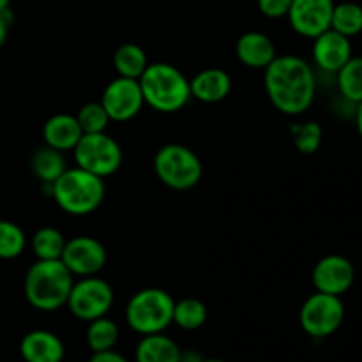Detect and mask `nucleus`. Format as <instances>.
<instances>
[{"mask_svg": "<svg viewBox=\"0 0 362 362\" xmlns=\"http://www.w3.org/2000/svg\"><path fill=\"white\" fill-rule=\"evenodd\" d=\"M264 71L265 92L278 112L296 117L310 110L317 94V81L303 57L278 55Z\"/></svg>", "mask_w": 362, "mask_h": 362, "instance_id": "nucleus-1", "label": "nucleus"}, {"mask_svg": "<svg viewBox=\"0 0 362 362\" xmlns=\"http://www.w3.org/2000/svg\"><path fill=\"white\" fill-rule=\"evenodd\" d=\"M73 278L62 260H35L23 279L25 299L37 311L60 310L69 299Z\"/></svg>", "mask_w": 362, "mask_h": 362, "instance_id": "nucleus-2", "label": "nucleus"}, {"mask_svg": "<svg viewBox=\"0 0 362 362\" xmlns=\"http://www.w3.org/2000/svg\"><path fill=\"white\" fill-rule=\"evenodd\" d=\"M49 197L69 216H88L101 207L106 194L105 179L78 166L67 168L52 186Z\"/></svg>", "mask_w": 362, "mask_h": 362, "instance_id": "nucleus-3", "label": "nucleus"}, {"mask_svg": "<svg viewBox=\"0 0 362 362\" xmlns=\"http://www.w3.org/2000/svg\"><path fill=\"white\" fill-rule=\"evenodd\" d=\"M138 81L145 105L159 113L180 112L191 99L189 80L172 64H148Z\"/></svg>", "mask_w": 362, "mask_h": 362, "instance_id": "nucleus-4", "label": "nucleus"}, {"mask_svg": "<svg viewBox=\"0 0 362 362\" xmlns=\"http://www.w3.org/2000/svg\"><path fill=\"white\" fill-rule=\"evenodd\" d=\"M175 300L163 288H144L126 306V322L141 336L165 332L173 324Z\"/></svg>", "mask_w": 362, "mask_h": 362, "instance_id": "nucleus-5", "label": "nucleus"}, {"mask_svg": "<svg viewBox=\"0 0 362 362\" xmlns=\"http://www.w3.org/2000/svg\"><path fill=\"white\" fill-rule=\"evenodd\" d=\"M154 172L166 187L173 191H189L204 175L197 152L180 144H166L156 152Z\"/></svg>", "mask_w": 362, "mask_h": 362, "instance_id": "nucleus-6", "label": "nucleus"}, {"mask_svg": "<svg viewBox=\"0 0 362 362\" xmlns=\"http://www.w3.org/2000/svg\"><path fill=\"white\" fill-rule=\"evenodd\" d=\"M74 161L81 170L106 179L119 172L124 161V152L119 141L105 133L83 134L73 148Z\"/></svg>", "mask_w": 362, "mask_h": 362, "instance_id": "nucleus-7", "label": "nucleus"}, {"mask_svg": "<svg viewBox=\"0 0 362 362\" xmlns=\"http://www.w3.org/2000/svg\"><path fill=\"white\" fill-rule=\"evenodd\" d=\"M345 320V306L341 297L317 292L300 306L299 322L308 336L317 339L329 338L341 327Z\"/></svg>", "mask_w": 362, "mask_h": 362, "instance_id": "nucleus-8", "label": "nucleus"}, {"mask_svg": "<svg viewBox=\"0 0 362 362\" xmlns=\"http://www.w3.org/2000/svg\"><path fill=\"white\" fill-rule=\"evenodd\" d=\"M113 300L115 293L108 281L98 276H87L73 283L66 306L78 320L92 322L95 318L106 317L112 310Z\"/></svg>", "mask_w": 362, "mask_h": 362, "instance_id": "nucleus-9", "label": "nucleus"}, {"mask_svg": "<svg viewBox=\"0 0 362 362\" xmlns=\"http://www.w3.org/2000/svg\"><path fill=\"white\" fill-rule=\"evenodd\" d=\"M99 103L106 110L112 122H127L134 119L145 105L140 81L133 78L117 76L106 85Z\"/></svg>", "mask_w": 362, "mask_h": 362, "instance_id": "nucleus-10", "label": "nucleus"}, {"mask_svg": "<svg viewBox=\"0 0 362 362\" xmlns=\"http://www.w3.org/2000/svg\"><path fill=\"white\" fill-rule=\"evenodd\" d=\"M105 246L95 237L76 235L66 240L62 251V264L69 269L73 276L87 278V276H98L106 265Z\"/></svg>", "mask_w": 362, "mask_h": 362, "instance_id": "nucleus-11", "label": "nucleus"}, {"mask_svg": "<svg viewBox=\"0 0 362 362\" xmlns=\"http://www.w3.org/2000/svg\"><path fill=\"white\" fill-rule=\"evenodd\" d=\"M334 4V0H292L286 14L290 27L303 37L315 39L331 28Z\"/></svg>", "mask_w": 362, "mask_h": 362, "instance_id": "nucleus-12", "label": "nucleus"}, {"mask_svg": "<svg viewBox=\"0 0 362 362\" xmlns=\"http://www.w3.org/2000/svg\"><path fill=\"white\" fill-rule=\"evenodd\" d=\"M311 279L317 292L341 297L356 281V267L343 255H327L317 262Z\"/></svg>", "mask_w": 362, "mask_h": 362, "instance_id": "nucleus-13", "label": "nucleus"}, {"mask_svg": "<svg viewBox=\"0 0 362 362\" xmlns=\"http://www.w3.org/2000/svg\"><path fill=\"white\" fill-rule=\"evenodd\" d=\"M352 57L350 37L332 30V28L322 32L313 39V60L317 67H320L325 73L336 74Z\"/></svg>", "mask_w": 362, "mask_h": 362, "instance_id": "nucleus-14", "label": "nucleus"}, {"mask_svg": "<svg viewBox=\"0 0 362 362\" xmlns=\"http://www.w3.org/2000/svg\"><path fill=\"white\" fill-rule=\"evenodd\" d=\"M235 55L240 64L251 69H265L278 57L276 46L267 34L250 30L237 39Z\"/></svg>", "mask_w": 362, "mask_h": 362, "instance_id": "nucleus-15", "label": "nucleus"}, {"mask_svg": "<svg viewBox=\"0 0 362 362\" xmlns=\"http://www.w3.org/2000/svg\"><path fill=\"white\" fill-rule=\"evenodd\" d=\"M20 354L25 362H62L66 349L57 334L45 329H35L23 336Z\"/></svg>", "mask_w": 362, "mask_h": 362, "instance_id": "nucleus-16", "label": "nucleus"}, {"mask_svg": "<svg viewBox=\"0 0 362 362\" xmlns=\"http://www.w3.org/2000/svg\"><path fill=\"white\" fill-rule=\"evenodd\" d=\"M189 88L191 98L207 105H214L228 98L232 90V78L219 67H207L191 78Z\"/></svg>", "mask_w": 362, "mask_h": 362, "instance_id": "nucleus-17", "label": "nucleus"}, {"mask_svg": "<svg viewBox=\"0 0 362 362\" xmlns=\"http://www.w3.org/2000/svg\"><path fill=\"white\" fill-rule=\"evenodd\" d=\"M81 136H83V131L78 124L76 115H69V113H55L42 126L45 145L60 152L73 151Z\"/></svg>", "mask_w": 362, "mask_h": 362, "instance_id": "nucleus-18", "label": "nucleus"}, {"mask_svg": "<svg viewBox=\"0 0 362 362\" xmlns=\"http://www.w3.org/2000/svg\"><path fill=\"white\" fill-rule=\"evenodd\" d=\"M180 352L175 341L165 334H147L136 345V362H180Z\"/></svg>", "mask_w": 362, "mask_h": 362, "instance_id": "nucleus-19", "label": "nucleus"}, {"mask_svg": "<svg viewBox=\"0 0 362 362\" xmlns=\"http://www.w3.org/2000/svg\"><path fill=\"white\" fill-rule=\"evenodd\" d=\"M30 170L42 186H52L67 170L64 152L55 151V148L48 147V145L35 148L30 158Z\"/></svg>", "mask_w": 362, "mask_h": 362, "instance_id": "nucleus-20", "label": "nucleus"}, {"mask_svg": "<svg viewBox=\"0 0 362 362\" xmlns=\"http://www.w3.org/2000/svg\"><path fill=\"white\" fill-rule=\"evenodd\" d=\"M147 53L144 52L141 46L134 45V42H124L113 53V67H115L119 76L138 80L147 69Z\"/></svg>", "mask_w": 362, "mask_h": 362, "instance_id": "nucleus-21", "label": "nucleus"}, {"mask_svg": "<svg viewBox=\"0 0 362 362\" xmlns=\"http://www.w3.org/2000/svg\"><path fill=\"white\" fill-rule=\"evenodd\" d=\"M66 237L55 226H42L32 235V253L37 260H60L64 246H66Z\"/></svg>", "mask_w": 362, "mask_h": 362, "instance_id": "nucleus-22", "label": "nucleus"}, {"mask_svg": "<svg viewBox=\"0 0 362 362\" xmlns=\"http://www.w3.org/2000/svg\"><path fill=\"white\" fill-rule=\"evenodd\" d=\"M339 94L346 101L359 105L362 103V57H352L341 69L336 73Z\"/></svg>", "mask_w": 362, "mask_h": 362, "instance_id": "nucleus-23", "label": "nucleus"}, {"mask_svg": "<svg viewBox=\"0 0 362 362\" xmlns=\"http://www.w3.org/2000/svg\"><path fill=\"white\" fill-rule=\"evenodd\" d=\"M117 341H119V325L112 318L101 317L88 322L87 345L92 350V354L113 350Z\"/></svg>", "mask_w": 362, "mask_h": 362, "instance_id": "nucleus-24", "label": "nucleus"}, {"mask_svg": "<svg viewBox=\"0 0 362 362\" xmlns=\"http://www.w3.org/2000/svg\"><path fill=\"white\" fill-rule=\"evenodd\" d=\"M331 28L346 35L356 37L362 32V6L357 2L334 4L331 18Z\"/></svg>", "mask_w": 362, "mask_h": 362, "instance_id": "nucleus-25", "label": "nucleus"}, {"mask_svg": "<svg viewBox=\"0 0 362 362\" xmlns=\"http://www.w3.org/2000/svg\"><path fill=\"white\" fill-rule=\"evenodd\" d=\"M207 306L200 299L186 297L173 306V324L184 331H197L207 322Z\"/></svg>", "mask_w": 362, "mask_h": 362, "instance_id": "nucleus-26", "label": "nucleus"}, {"mask_svg": "<svg viewBox=\"0 0 362 362\" xmlns=\"http://www.w3.org/2000/svg\"><path fill=\"white\" fill-rule=\"evenodd\" d=\"M290 134H292V141L296 148L304 156L315 154L320 148L322 138H324L322 126L315 120L293 124V126H290Z\"/></svg>", "mask_w": 362, "mask_h": 362, "instance_id": "nucleus-27", "label": "nucleus"}, {"mask_svg": "<svg viewBox=\"0 0 362 362\" xmlns=\"http://www.w3.org/2000/svg\"><path fill=\"white\" fill-rule=\"evenodd\" d=\"M27 246L25 232L13 221L0 219V260H14Z\"/></svg>", "mask_w": 362, "mask_h": 362, "instance_id": "nucleus-28", "label": "nucleus"}, {"mask_svg": "<svg viewBox=\"0 0 362 362\" xmlns=\"http://www.w3.org/2000/svg\"><path fill=\"white\" fill-rule=\"evenodd\" d=\"M76 120L80 124L83 134H92V133H105L108 124L112 122L106 113V110L103 108L101 103H85L76 113Z\"/></svg>", "mask_w": 362, "mask_h": 362, "instance_id": "nucleus-29", "label": "nucleus"}, {"mask_svg": "<svg viewBox=\"0 0 362 362\" xmlns=\"http://www.w3.org/2000/svg\"><path fill=\"white\" fill-rule=\"evenodd\" d=\"M258 11L264 14L265 18L271 20H278V18H285L288 14L292 0H257Z\"/></svg>", "mask_w": 362, "mask_h": 362, "instance_id": "nucleus-30", "label": "nucleus"}, {"mask_svg": "<svg viewBox=\"0 0 362 362\" xmlns=\"http://www.w3.org/2000/svg\"><path fill=\"white\" fill-rule=\"evenodd\" d=\"M13 11L6 9L0 13V48L6 45L7 37H9V30H11V25H13Z\"/></svg>", "mask_w": 362, "mask_h": 362, "instance_id": "nucleus-31", "label": "nucleus"}, {"mask_svg": "<svg viewBox=\"0 0 362 362\" xmlns=\"http://www.w3.org/2000/svg\"><path fill=\"white\" fill-rule=\"evenodd\" d=\"M88 362H129L124 356H120L115 350H106V352H94Z\"/></svg>", "mask_w": 362, "mask_h": 362, "instance_id": "nucleus-32", "label": "nucleus"}, {"mask_svg": "<svg viewBox=\"0 0 362 362\" xmlns=\"http://www.w3.org/2000/svg\"><path fill=\"white\" fill-rule=\"evenodd\" d=\"M205 357L202 356L197 350H186V352H180V362H204Z\"/></svg>", "mask_w": 362, "mask_h": 362, "instance_id": "nucleus-33", "label": "nucleus"}, {"mask_svg": "<svg viewBox=\"0 0 362 362\" xmlns=\"http://www.w3.org/2000/svg\"><path fill=\"white\" fill-rule=\"evenodd\" d=\"M356 122H357V133H359V136H361V140H362V103H359V105H357Z\"/></svg>", "mask_w": 362, "mask_h": 362, "instance_id": "nucleus-34", "label": "nucleus"}, {"mask_svg": "<svg viewBox=\"0 0 362 362\" xmlns=\"http://www.w3.org/2000/svg\"><path fill=\"white\" fill-rule=\"evenodd\" d=\"M9 6H11V0H0V13L6 9H9Z\"/></svg>", "mask_w": 362, "mask_h": 362, "instance_id": "nucleus-35", "label": "nucleus"}, {"mask_svg": "<svg viewBox=\"0 0 362 362\" xmlns=\"http://www.w3.org/2000/svg\"><path fill=\"white\" fill-rule=\"evenodd\" d=\"M204 362H225L223 359H204Z\"/></svg>", "mask_w": 362, "mask_h": 362, "instance_id": "nucleus-36", "label": "nucleus"}]
</instances>
